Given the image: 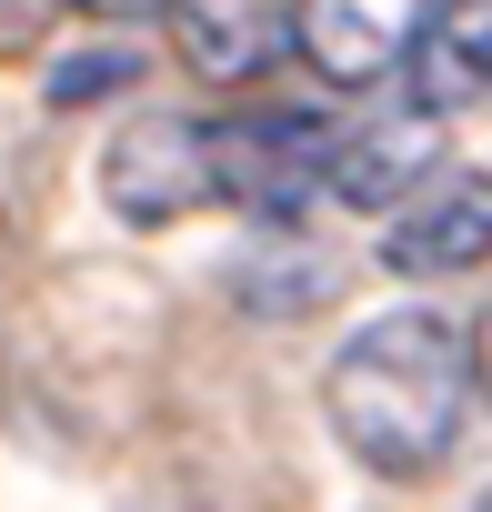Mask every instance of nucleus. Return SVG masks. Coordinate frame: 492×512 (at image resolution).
<instances>
[{
  "instance_id": "nucleus-1",
  "label": "nucleus",
  "mask_w": 492,
  "mask_h": 512,
  "mask_svg": "<svg viewBox=\"0 0 492 512\" xmlns=\"http://www.w3.org/2000/svg\"><path fill=\"white\" fill-rule=\"evenodd\" d=\"M322 412L342 432V452L382 482H432L462 442V412H472V352H462V322L452 312H382L362 322L332 372H322Z\"/></svg>"
},
{
  "instance_id": "nucleus-13",
  "label": "nucleus",
  "mask_w": 492,
  "mask_h": 512,
  "mask_svg": "<svg viewBox=\"0 0 492 512\" xmlns=\"http://www.w3.org/2000/svg\"><path fill=\"white\" fill-rule=\"evenodd\" d=\"M482 512H492V492H482Z\"/></svg>"
},
{
  "instance_id": "nucleus-4",
  "label": "nucleus",
  "mask_w": 492,
  "mask_h": 512,
  "mask_svg": "<svg viewBox=\"0 0 492 512\" xmlns=\"http://www.w3.org/2000/svg\"><path fill=\"white\" fill-rule=\"evenodd\" d=\"M422 0H292V61L332 91H372L412 61Z\"/></svg>"
},
{
  "instance_id": "nucleus-12",
  "label": "nucleus",
  "mask_w": 492,
  "mask_h": 512,
  "mask_svg": "<svg viewBox=\"0 0 492 512\" xmlns=\"http://www.w3.org/2000/svg\"><path fill=\"white\" fill-rule=\"evenodd\" d=\"M81 11H101V21H151L161 0H81Z\"/></svg>"
},
{
  "instance_id": "nucleus-6",
  "label": "nucleus",
  "mask_w": 492,
  "mask_h": 512,
  "mask_svg": "<svg viewBox=\"0 0 492 512\" xmlns=\"http://www.w3.org/2000/svg\"><path fill=\"white\" fill-rule=\"evenodd\" d=\"M492 262V181H422L382 221V272L402 282H452Z\"/></svg>"
},
{
  "instance_id": "nucleus-3",
  "label": "nucleus",
  "mask_w": 492,
  "mask_h": 512,
  "mask_svg": "<svg viewBox=\"0 0 492 512\" xmlns=\"http://www.w3.org/2000/svg\"><path fill=\"white\" fill-rule=\"evenodd\" d=\"M101 201H111V221H131V231L191 221V211L211 201L201 121H181V111H131V121L111 131V151H101Z\"/></svg>"
},
{
  "instance_id": "nucleus-7",
  "label": "nucleus",
  "mask_w": 492,
  "mask_h": 512,
  "mask_svg": "<svg viewBox=\"0 0 492 512\" xmlns=\"http://www.w3.org/2000/svg\"><path fill=\"white\" fill-rule=\"evenodd\" d=\"M161 11H171L181 71L211 91H252L292 51V0H161Z\"/></svg>"
},
{
  "instance_id": "nucleus-8",
  "label": "nucleus",
  "mask_w": 492,
  "mask_h": 512,
  "mask_svg": "<svg viewBox=\"0 0 492 512\" xmlns=\"http://www.w3.org/2000/svg\"><path fill=\"white\" fill-rule=\"evenodd\" d=\"M332 292H342L332 251H312L302 231H272V241L252 251V262L231 272V302H241V312H272V322H282V312H322Z\"/></svg>"
},
{
  "instance_id": "nucleus-9",
  "label": "nucleus",
  "mask_w": 492,
  "mask_h": 512,
  "mask_svg": "<svg viewBox=\"0 0 492 512\" xmlns=\"http://www.w3.org/2000/svg\"><path fill=\"white\" fill-rule=\"evenodd\" d=\"M121 81H131V51H81V61L51 71V111H81V101H101V91H121Z\"/></svg>"
},
{
  "instance_id": "nucleus-2",
  "label": "nucleus",
  "mask_w": 492,
  "mask_h": 512,
  "mask_svg": "<svg viewBox=\"0 0 492 512\" xmlns=\"http://www.w3.org/2000/svg\"><path fill=\"white\" fill-rule=\"evenodd\" d=\"M332 141H342L332 111H231V121H201L211 201L252 211L262 231H302V211L322 201Z\"/></svg>"
},
{
  "instance_id": "nucleus-10",
  "label": "nucleus",
  "mask_w": 492,
  "mask_h": 512,
  "mask_svg": "<svg viewBox=\"0 0 492 512\" xmlns=\"http://www.w3.org/2000/svg\"><path fill=\"white\" fill-rule=\"evenodd\" d=\"M462 352H472V392H482V402H492V302H482V322H472V332H462Z\"/></svg>"
},
{
  "instance_id": "nucleus-5",
  "label": "nucleus",
  "mask_w": 492,
  "mask_h": 512,
  "mask_svg": "<svg viewBox=\"0 0 492 512\" xmlns=\"http://www.w3.org/2000/svg\"><path fill=\"white\" fill-rule=\"evenodd\" d=\"M442 121L432 111H382V121H342V141H332V171H322V191L332 201H352V211H372V221H392L422 181H442Z\"/></svg>"
},
{
  "instance_id": "nucleus-11",
  "label": "nucleus",
  "mask_w": 492,
  "mask_h": 512,
  "mask_svg": "<svg viewBox=\"0 0 492 512\" xmlns=\"http://www.w3.org/2000/svg\"><path fill=\"white\" fill-rule=\"evenodd\" d=\"M41 11H51V0H0V21H11V31H21V41H31V31H41ZM21 41H11V51H21Z\"/></svg>"
}]
</instances>
